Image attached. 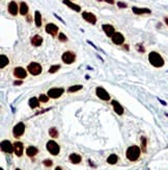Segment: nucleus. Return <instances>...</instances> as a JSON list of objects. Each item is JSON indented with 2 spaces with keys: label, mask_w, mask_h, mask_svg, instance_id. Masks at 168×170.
<instances>
[{
  "label": "nucleus",
  "mask_w": 168,
  "mask_h": 170,
  "mask_svg": "<svg viewBox=\"0 0 168 170\" xmlns=\"http://www.w3.org/2000/svg\"><path fill=\"white\" fill-rule=\"evenodd\" d=\"M111 104H112V107H113V109H114V112H115L117 115H123L124 114V109H123L121 104L118 101H116V100H112Z\"/></svg>",
  "instance_id": "obj_19"
},
{
  "label": "nucleus",
  "mask_w": 168,
  "mask_h": 170,
  "mask_svg": "<svg viewBox=\"0 0 168 170\" xmlns=\"http://www.w3.org/2000/svg\"><path fill=\"white\" fill-rule=\"evenodd\" d=\"M136 48H137L138 51H140V52H144V51H145V49H144V47L142 46V44H137L136 45Z\"/></svg>",
  "instance_id": "obj_36"
},
{
  "label": "nucleus",
  "mask_w": 168,
  "mask_h": 170,
  "mask_svg": "<svg viewBox=\"0 0 168 170\" xmlns=\"http://www.w3.org/2000/svg\"><path fill=\"white\" fill-rule=\"evenodd\" d=\"M82 88H83V87H82L81 85H76V86L70 87V88L68 89V92L69 93H74V92H77V91L81 90Z\"/></svg>",
  "instance_id": "obj_28"
},
{
  "label": "nucleus",
  "mask_w": 168,
  "mask_h": 170,
  "mask_svg": "<svg viewBox=\"0 0 168 170\" xmlns=\"http://www.w3.org/2000/svg\"><path fill=\"white\" fill-rule=\"evenodd\" d=\"M29 105H30L31 109H35L40 105V98H36V97H32L29 99Z\"/></svg>",
  "instance_id": "obj_24"
},
{
  "label": "nucleus",
  "mask_w": 168,
  "mask_h": 170,
  "mask_svg": "<svg viewBox=\"0 0 168 170\" xmlns=\"http://www.w3.org/2000/svg\"><path fill=\"white\" fill-rule=\"evenodd\" d=\"M96 94L100 99L105 100V101L110 100V95L108 94V92L106 91L104 88H102V87H98V88H96Z\"/></svg>",
  "instance_id": "obj_6"
},
{
  "label": "nucleus",
  "mask_w": 168,
  "mask_h": 170,
  "mask_svg": "<svg viewBox=\"0 0 168 170\" xmlns=\"http://www.w3.org/2000/svg\"><path fill=\"white\" fill-rule=\"evenodd\" d=\"M102 29H103V31L106 34V36L110 37V38H111V37L115 34V28H114V27L112 26V25H110V24H103L102 25Z\"/></svg>",
  "instance_id": "obj_15"
},
{
  "label": "nucleus",
  "mask_w": 168,
  "mask_h": 170,
  "mask_svg": "<svg viewBox=\"0 0 168 170\" xmlns=\"http://www.w3.org/2000/svg\"><path fill=\"white\" fill-rule=\"evenodd\" d=\"M28 11H29V8H28V5H27V3L24 1H22L21 3H20L19 13L21 14L22 16H26L27 14H28Z\"/></svg>",
  "instance_id": "obj_21"
},
{
  "label": "nucleus",
  "mask_w": 168,
  "mask_h": 170,
  "mask_svg": "<svg viewBox=\"0 0 168 170\" xmlns=\"http://www.w3.org/2000/svg\"><path fill=\"white\" fill-rule=\"evenodd\" d=\"M14 75H15V77H17V79H25V77L27 76V72H26V70H25L24 68L17 67V68L14 69Z\"/></svg>",
  "instance_id": "obj_12"
},
{
  "label": "nucleus",
  "mask_w": 168,
  "mask_h": 170,
  "mask_svg": "<svg viewBox=\"0 0 168 170\" xmlns=\"http://www.w3.org/2000/svg\"><path fill=\"white\" fill-rule=\"evenodd\" d=\"M158 100H159V101H160L161 103H162V104H163V105H166V104H167V103H166V101H164V100L160 99V98H158Z\"/></svg>",
  "instance_id": "obj_40"
},
{
  "label": "nucleus",
  "mask_w": 168,
  "mask_h": 170,
  "mask_svg": "<svg viewBox=\"0 0 168 170\" xmlns=\"http://www.w3.org/2000/svg\"><path fill=\"white\" fill-rule=\"evenodd\" d=\"M40 101L42 102H48V100H49V96L48 95H45V94H42V95H40Z\"/></svg>",
  "instance_id": "obj_33"
},
{
  "label": "nucleus",
  "mask_w": 168,
  "mask_h": 170,
  "mask_svg": "<svg viewBox=\"0 0 168 170\" xmlns=\"http://www.w3.org/2000/svg\"><path fill=\"white\" fill-rule=\"evenodd\" d=\"M148 62L151 63V66H154V67H156V68L163 67V66H164V64H165L164 59L162 57V56H161L160 53H158V52H156V51L149 52Z\"/></svg>",
  "instance_id": "obj_1"
},
{
  "label": "nucleus",
  "mask_w": 168,
  "mask_h": 170,
  "mask_svg": "<svg viewBox=\"0 0 168 170\" xmlns=\"http://www.w3.org/2000/svg\"><path fill=\"white\" fill-rule=\"evenodd\" d=\"M63 92H64L63 88H51L49 91H48V96H49L50 98H54V99H56V98H59L61 95H63Z\"/></svg>",
  "instance_id": "obj_7"
},
{
  "label": "nucleus",
  "mask_w": 168,
  "mask_h": 170,
  "mask_svg": "<svg viewBox=\"0 0 168 170\" xmlns=\"http://www.w3.org/2000/svg\"><path fill=\"white\" fill-rule=\"evenodd\" d=\"M117 161H118V157H117L116 155H110L109 157L107 158V163L110 165H114L117 163Z\"/></svg>",
  "instance_id": "obj_27"
},
{
  "label": "nucleus",
  "mask_w": 168,
  "mask_h": 170,
  "mask_svg": "<svg viewBox=\"0 0 168 170\" xmlns=\"http://www.w3.org/2000/svg\"><path fill=\"white\" fill-rule=\"evenodd\" d=\"M43 164L45 165V166H47V167H51L53 162L51 160H45V161H43Z\"/></svg>",
  "instance_id": "obj_34"
},
{
  "label": "nucleus",
  "mask_w": 168,
  "mask_h": 170,
  "mask_svg": "<svg viewBox=\"0 0 168 170\" xmlns=\"http://www.w3.org/2000/svg\"><path fill=\"white\" fill-rule=\"evenodd\" d=\"M59 69H60V66H59V65H53V66H51V67H50L49 72L50 73H55V72H57Z\"/></svg>",
  "instance_id": "obj_31"
},
{
  "label": "nucleus",
  "mask_w": 168,
  "mask_h": 170,
  "mask_svg": "<svg viewBox=\"0 0 168 170\" xmlns=\"http://www.w3.org/2000/svg\"><path fill=\"white\" fill-rule=\"evenodd\" d=\"M82 18H83L86 22L90 23V24H93V25H95L96 23V15L93 13H89V11H83V13H82Z\"/></svg>",
  "instance_id": "obj_9"
},
{
  "label": "nucleus",
  "mask_w": 168,
  "mask_h": 170,
  "mask_svg": "<svg viewBox=\"0 0 168 170\" xmlns=\"http://www.w3.org/2000/svg\"><path fill=\"white\" fill-rule=\"evenodd\" d=\"M164 22H165V24H166L167 26H168V17H165V19H164Z\"/></svg>",
  "instance_id": "obj_41"
},
{
  "label": "nucleus",
  "mask_w": 168,
  "mask_h": 170,
  "mask_svg": "<svg viewBox=\"0 0 168 170\" xmlns=\"http://www.w3.org/2000/svg\"><path fill=\"white\" fill-rule=\"evenodd\" d=\"M8 63H10V59H8V57L6 56H4V54H1L0 56V67H1V69H3L5 66L8 65Z\"/></svg>",
  "instance_id": "obj_26"
},
{
  "label": "nucleus",
  "mask_w": 168,
  "mask_h": 170,
  "mask_svg": "<svg viewBox=\"0 0 168 170\" xmlns=\"http://www.w3.org/2000/svg\"><path fill=\"white\" fill-rule=\"evenodd\" d=\"M132 11L135 15H144V14H151V11L146 8H137V6H133Z\"/></svg>",
  "instance_id": "obj_16"
},
{
  "label": "nucleus",
  "mask_w": 168,
  "mask_h": 170,
  "mask_svg": "<svg viewBox=\"0 0 168 170\" xmlns=\"http://www.w3.org/2000/svg\"><path fill=\"white\" fill-rule=\"evenodd\" d=\"M111 40L115 45H121L124 42H125V37H124L121 33H115L111 37Z\"/></svg>",
  "instance_id": "obj_14"
},
{
  "label": "nucleus",
  "mask_w": 168,
  "mask_h": 170,
  "mask_svg": "<svg viewBox=\"0 0 168 170\" xmlns=\"http://www.w3.org/2000/svg\"><path fill=\"white\" fill-rule=\"evenodd\" d=\"M69 159H70V161L73 164H79V163L81 162L82 158H81V156L77 155V153H71Z\"/></svg>",
  "instance_id": "obj_22"
},
{
  "label": "nucleus",
  "mask_w": 168,
  "mask_h": 170,
  "mask_svg": "<svg viewBox=\"0 0 168 170\" xmlns=\"http://www.w3.org/2000/svg\"><path fill=\"white\" fill-rule=\"evenodd\" d=\"M22 80H18V82H14V85L15 86H19V85H22Z\"/></svg>",
  "instance_id": "obj_37"
},
{
  "label": "nucleus",
  "mask_w": 168,
  "mask_h": 170,
  "mask_svg": "<svg viewBox=\"0 0 168 170\" xmlns=\"http://www.w3.org/2000/svg\"><path fill=\"white\" fill-rule=\"evenodd\" d=\"M46 147H47L48 151H49V152L53 156H57L59 153V151H60V147H59V145L55 141H53V140H50V141L47 142Z\"/></svg>",
  "instance_id": "obj_4"
},
{
  "label": "nucleus",
  "mask_w": 168,
  "mask_h": 170,
  "mask_svg": "<svg viewBox=\"0 0 168 170\" xmlns=\"http://www.w3.org/2000/svg\"><path fill=\"white\" fill-rule=\"evenodd\" d=\"M8 11L11 16H17L19 13V8H18V4L16 3V1H11L8 5Z\"/></svg>",
  "instance_id": "obj_13"
},
{
  "label": "nucleus",
  "mask_w": 168,
  "mask_h": 170,
  "mask_svg": "<svg viewBox=\"0 0 168 170\" xmlns=\"http://www.w3.org/2000/svg\"><path fill=\"white\" fill-rule=\"evenodd\" d=\"M63 4H66L68 8H72L73 11H78L79 13L80 11H81V6L80 5H78V4H76V3H74V2H72L71 0H63Z\"/></svg>",
  "instance_id": "obj_18"
},
{
  "label": "nucleus",
  "mask_w": 168,
  "mask_h": 170,
  "mask_svg": "<svg viewBox=\"0 0 168 170\" xmlns=\"http://www.w3.org/2000/svg\"><path fill=\"white\" fill-rule=\"evenodd\" d=\"M58 39H59V41H60V42H66V41H68V37H66L63 33L59 34Z\"/></svg>",
  "instance_id": "obj_32"
},
{
  "label": "nucleus",
  "mask_w": 168,
  "mask_h": 170,
  "mask_svg": "<svg viewBox=\"0 0 168 170\" xmlns=\"http://www.w3.org/2000/svg\"><path fill=\"white\" fill-rule=\"evenodd\" d=\"M99 1H101V0H99Z\"/></svg>",
  "instance_id": "obj_45"
},
{
  "label": "nucleus",
  "mask_w": 168,
  "mask_h": 170,
  "mask_svg": "<svg viewBox=\"0 0 168 170\" xmlns=\"http://www.w3.org/2000/svg\"><path fill=\"white\" fill-rule=\"evenodd\" d=\"M0 170H3V169H2V168H1V169H0Z\"/></svg>",
  "instance_id": "obj_44"
},
{
  "label": "nucleus",
  "mask_w": 168,
  "mask_h": 170,
  "mask_svg": "<svg viewBox=\"0 0 168 170\" xmlns=\"http://www.w3.org/2000/svg\"><path fill=\"white\" fill-rule=\"evenodd\" d=\"M146 144H147L146 138L141 137V149H142L143 152H146Z\"/></svg>",
  "instance_id": "obj_30"
},
{
  "label": "nucleus",
  "mask_w": 168,
  "mask_h": 170,
  "mask_svg": "<svg viewBox=\"0 0 168 170\" xmlns=\"http://www.w3.org/2000/svg\"><path fill=\"white\" fill-rule=\"evenodd\" d=\"M54 16H55V17H56V18H57V19H58V20H60V21H61V22H63V23H64V21H63V19H61V18H60V17H59V16H58V15H57V14H54Z\"/></svg>",
  "instance_id": "obj_39"
},
{
  "label": "nucleus",
  "mask_w": 168,
  "mask_h": 170,
  "mask_svg": "<svg viewBox=\"0 0 168 170\" xmlns=\"http://www.w3.org/2000/svg\"><path fill=\"white\" fill-rule=\"evenodd\" d=\"M104 1L109 4H114V0H104Z\"/></svg>",
  "instance_id": "obj_38"
},
{
  "label": "nucleus",
  "mask_w": 168,
  "mask_h": 170,
  "mask_svg": "<svg viewBox=\"0 0 168 170\" xmlns=\"http://www.w3.org/2000/svg\"><path fill=\"white\" fill-rule=\"evenodd\" d=\"M34 22H35L36 27L42 26V15L38 11H35V13H34Z\"/></svg>",
  "instance_id": "obj_23"
},
{
  "label": "nucleus",
  "mask_w": 168,
  "mask_h": 170,
  "mask_svg": "<svg viewBox=\"0 0 168 170\" xmlns=\"http://www.w3.org/2000/svg\"><path fill=\"white\" fill-rule=\"evenodd\" d=\"M140 152H141L140 148L136 145H133V146H130V147L127 149L126 157H127V159L129 161H131V162H135V161H137L139 159Z\"/></svg>",
  "instance_id": "obj_2"
},
{
  "label": "nucleus",
  "mask_w": 168,
  "mask_h": 170,
  "mask_svg": "<svg viewBox=\"0 0 168 170\" xmlns=\"http://www.w3.org/2000/svg\"><path fill=\"white\" fill-rule=\"evenodd\" d=\"M49 135L52 138H57L58 137V132H57V130L55 127H51L49 130Z\"/></svg>",
  "instance_id": "obj_29"
},
{
  "label": "nucleus",
  "mask_w": 168,
  "mask_h": 170,
  "mask_svg": "<svg viewBox=\"0 0 168 170\" xmlns=\"http://www.w3.org/2000/svg\"><path fill=\"white\" fill-rule=\"evenodd\" d=\"M38 152V149L36 147H34V146H29V147L26 149V153L28 157H34V156H36Z\"/></svg>",
  "instance_id": "obj_25"
},
{
  "label": "nucleus",
  "mask_w": 168,
  "mask_h": 170,
  "mask_svg": "<svg viewBox=\"0 0 168 170\" xmlns=\"http://www.w3.org/2000/svg\"><path fill=\"white\" fill-rule=\"evenodd\" d=\"M16 170H21V169H19V168H17V169H16Z\"/></svg>",
  "instance_id": "obj_43"
},
{
  "label": "nucleus",
  "mask_w": 168,
  "mask_h": 170,
  "mask_svg": "<svg viewBox=\"0 0 168 170\" xmlns=\"http://www.w3.org/2000/svg\"><path fill=\"white\" fill-rule=\"evenodd\" d=\"M45 30H46V33L51 34L52 37H55L57 34V33H58V26L55 25L54 23H48L45 27Z\"/></svg>",
  "instance_id": "obj_10"
},
{
  "label": "nucleus",
  "mask_w": 168,
  "mask_h": 170,
  "mask_svg": "<svg viewBox=\"0 0 168 170\" xmlns=\"http://www.w3.org/2000/svg\"><path fill=\"white\" fill-rule=\"evenodd\" d=\"M1 150L6 153H11L14 151V145L8 140H4L1 142Z\"/></svg>",
  "instance_id": "obj_11"
},
{
  "label": "nucleus",
  "mask_w": 168,
  "mask_h": 170,
  "mask_svg": "<svg viewBox=\"0 0 168 170\" xmlns=\"http://www.w3.org/2000/svg\"><path fill=\"white\" fill-rule=\"evenodd\" d=\"M23 149H24V146H23L22 142H16L14 144V151L17 157H21L23 155Z\"/></svg>",
  "instance_id": "obj_17"
},
{
  "label": "nucleus",
  "mask_w": 168,
  "mask_h": 170,
  "mask_svg": "<svg viewBox=\"0 0 168 170\" xmlns=\"http://www.w3.org/2000/svg\"><path fill=\"white\" fill-rule=\"evenodd\" d=\"M27 70H28V72L30 73L31 75L36 76V75H40L41 73H42L43 67L38 63H36V62H31V63L28 64V66H27Z\"/></svg>",
  "instance_id": "obj_3"
},
{
  "label": "nucleus",
  "mask_w": 168,
  "mask_h": 170,
  "mask_svg": "<svg viewBox=\"0 0 168 170\" xmlns=\"http://www.w3.org/2000/svg\"><path fill=\"white\" fill-rule=\"evenodd\" d=\"M31 44L34 46V47H38L43 44V38L40 36V34H35L31 38Z\"/></svg>",
  "instance_id": "obj_20"
},
{
  "label": "nucleus",
  "mask_w": 168,
  "mask_h": 170,
  "mask_svg": "<svg viewBox=\"0 0 168 170\" xmlns=\"http://www.w3.org/2000/svg\"><path fill=\"white\" fill-rule=\"evenodd\" d=\"M61 59H63V62L64 64H68V65H70V64H72V63L75 62L76 54L74 53V52H72V51H66L63 54V56H61Z\"/></svg>",
  "instance_id": "obj_5"
},
{
  "label": "nucleus",
  "mask_w": 168,
  "mask_h": 170,
  "mask_svg": "<svg viewBox=\"0 0 168 170\" xmlns=\"http://www.w3.org/2000/svg\"><path fill=\"white\" fill-rule=\"evenodd\" d=\"M24 130H25V124L23 122H19L13 128V134L16 138H20L24 134Z\"/></svg>",
  "instance_id": "obj_8"
},
{
  "label": "nucleus",
  "mask_w": 168,
  "mask_h": 170,
  "mask_svg": "<svg viewBox=\"0 0 168 170\" xmlns=\"http://www.w3.org/2000/svg\"><path fill=\"white\" fill-rule=\"evenodd\" d=\"M117 6H118L119 8H128V4L125 3V2L119 1V2H117Z\"/></svg>",
  "instance_id": "obj_35"
},
{
  "label": "nucleus",
  "mask_w": 168,
  "mask_h": 170,
  "mask_svg": "<svg viewBox=\"0 0 168 170\" xmlns=\"http://www.w3.org/2000/svg\"><path fill=\"white\" fill-rule=\"evenodd\" d=\"M55 170H63V169H61V167H56Z\"/></svg>",
  "instance_id": "obj_42"
}]
</instances>
